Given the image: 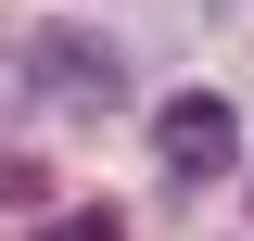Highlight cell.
Wrapping results in <instances>:
<instances>
[{"label": "cell", "instance_id": "7a4b0ae2", "mask_svg": "<svg viewBox=\"0 0 254 241\" xmlns=\"http://www.w3.org/2000/svg\"><path fill=\"white\" fill-rule=\"evenodd\" d=\"M229 152H242V115H229L216 89H178V102L153 115V165H165L178 190H203V178H229Z\"/></svg>", "mask_w": 254, "mask_h": 241}, {"label": "cell", "instance_id": "3957f363", "mask_svg": "<svg viewBox=\"0 0 254 241\" xmlns=\"http://www.w3.org/2000/svg\"><path fill=\"white\" fill-rule=\"evenodd\" d=\"M26 241H127V216L115 203H64V216H38Z\"/></svg>", "mask_w": 254, "mask_h": 241}, {"label": "cell", "instance_id": "6da1fadb", "mask_svg": "<svg viewBox=\"0 0 254 241\" xmlns=\"http://www.w3.org/2000/svg\"><path fill=\"white\" fill-rule=\"evenodd\" d=\"M26 102H64V115H115L127 63L102 51L89 26H26Z\"/></svg>", "mask_w": 254, "mask_h": 241}]
</instances>
